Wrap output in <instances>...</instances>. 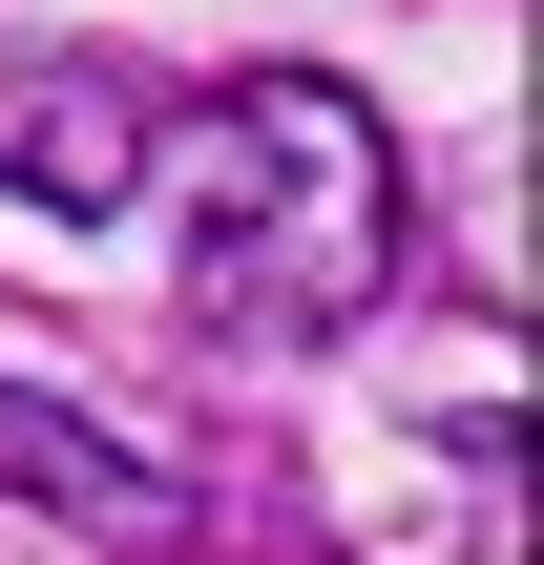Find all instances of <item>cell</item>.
Returning <instances> with one entry per match:
<instances>
[{
	"label": "cell",
	"mask_w": 544,
	"mask_h": 565,
	"mask_svg": "<svg viewBox=\"0 0 544 565\" xmlns=\"http://www.w3.org/2000/svg\"><path fill=\"white\" fill-rule=\"evenodd\" d=\"M398 294V126L314 63H252L189 126V315L252 356H314Z\"/></svg>",
	"instance_id": "obj_1"
},
{
	"label": "cell",
	"mask_w": 544,
	"mask_h": 565,
	"mask_svg": "<svg viewBox=\"0 0 544 565\" xmlns=\"http://www.w3.org/2000/svg\"><path fill=\"white\" fill-rule=\"evenodd\" d=\"M0 189L21 210H126L147 189V84L105 42H21L0 63Z\"/></svg>",
	"instance_id": "obj_2"
},
{
	"label": "cell",
	"mask_w": 544,
	"mask_h": 565,
	"mask_svg": "<svg viewBox=\"0 0 544 565\" xmlns=\"http://www.w3.org/2000/svg\"><path fill=\"white\" fill-rule=\"evenodd\" d=\"M0 482H21V503H63V524H105V545H168V524H189L105 419H63V398H21V377H0Z\"/></svg>",
	"instance_id": "obj_3"
}]
</instances>
